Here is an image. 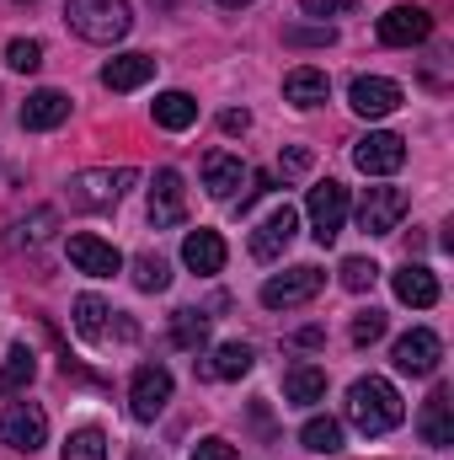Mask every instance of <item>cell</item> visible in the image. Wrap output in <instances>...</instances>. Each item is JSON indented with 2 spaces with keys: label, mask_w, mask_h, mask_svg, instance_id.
Returning <instances> with one entry per match:
<instances>
[{
  "label": "cell",
  "mask_w": 454,
  "mask_h": 460,
  "mask_svg": "<svg viewBox=\"0 0 454 460\" xmlns=\"http://www.w3.org/2000/svg\"><path fill=\"white\" fill-rule=\"evenodd\" d=\"M171 338H177V348L198 353V348L209 343V316H198V311H177V322H171Z\"/></svg>",
  "instance_id": "obj_29"
},
{
  "label": "cell",
  "mask_w": 454,
  "mask_h": 460,
  "mask_svg": "<svg viewBox=\"0 0 454 460\" xmlns=\"http://www.w3.org/2000/svg\"><path fill=\"white\" fill-rule=\"evenodd\" d=\"M321 284H327V273H321L316 262H300V268L273 273V279L262 284V305H267V311H294V305L316 300V295H321Z\"/></svg>",
  "instance_id": "obj_4"
},
{
  "label": "cell",
  "mask_w": 454,
  "mask_h": 460,
  "mask_svg": "<svg viewBox=\"0 0 454 460\" xmlns=\"http://www.w3.org/2000/svg\"><path fill=\"white\" fill-rule=\"evenodd\" d=\"M305 215H310V235H316L321 246H332L342 235V226H347V188H342L337 177L316 182L310 199H305Z\"/></svg>",
  "instance_id": "obj_5"
},
{
  "label": "cell",
  "mask_w": 454,
  "mask_h": 460,
  "mask_svg": "<svg viewBox=\"0 0 454 460\" xmlns=\"http://www.w3.org/2000/svg\"><path fill=\"white\" fill-rule=\"evenodd\" d=\"M182 215H188V193H182V177L166 166V172H155V182H150V226L155 230L182 226Z\"/></svg>",
  "instance_id": "obj_16"
},
{
  "label": "cell",
  "mask_w": 454,
  "mask_h": 460,
  "mask_svg": "<svg viewBox=\"0 0 454 460\" xmlns=\"http://www.w3.org/2000/svg\"><path fill=\"white\" fill-rule=\"evenodd\" d=\"M220 128H225V134H246V128H251V113H246V108H230V113H220Z\"/></svg>",
  "instance_id": "obj_39"
},
{
  "label": "cell",
  "mask_w": 454,
  "mask_h": 460,
  "mask_svg": "<svg viewBox=\"0 0 454 460\" xmlns=\"http://www.w3.org/2000/svg\"><path fill=\"white\" fill-rule=\"evenodd\" d=\"M171 284V268H166V257H134V289H144V295H161Z\"/></svg>",
  "instance_id": "obj_30"
},
{
  "label": "cell",
  "mask_w": 454,
  "mask_h": 460,
  "mask_svg": "<svg viewBox=\"0 0 454 460\" xmlns=\"http://www.w3.org/2000/svg\"><path fill=\"white\" fill-rule=\"evenodd\" d=\"M278 166H284V172H305V166H310V150H284Z\"/></svg>",
  "instance_id": "obj_40"
},
{
  "label": "cell",
  "mask_w": 454,
  "mask_h": 460,
  "mask_svg": "<svg viewBox=\"0 0 454 460\" xmlns=\"http://www.w3.org/2000/svg\"><path fill=\"white\" fill-rule=\"evenodd\" d=\"M70 262L81 268V273H92V279H113L123 273V252H118L113 241H102V235H70Z\"/></svg>",
  "instance_id": "obj_14"
},
{
  "label": "cell",
  "mask_w": 454,
  "mask_h": 460,
  "mask_svg": "<svg viewBox=\"0 0 454 460\" xmlns=\"http://www.w3.org/2000/svg\"><path fill=\"white\" fill-rule=\"evenodd\" d=\"M0 439H5L11 450H22V456L43 450V445H48V412H43L38 402H5V412H0Z\"/></svg>",
  "instance_id": "obj_6"
},
{
  "label": "cell",
  "mask_w": 454,
  "mask_h": 460,
  "mask_svg": "<svg viewBox=\"0 0 454 460\" xmlns=\"http://www.w3.org/2000/svg\"><path fill=\"white\" fill-rule=\"evenodd\" d=\"M193 460H235V450H230L225 439H198L193 445Z\"/></svg>",
  "instance_id": "obj_37"
},
{
  "label": "cell",
  "mask_w": 454,
  "mask_h": 460,
  "mask_svg": "<svg viewBox=\"0 0 454 460\" xmlns=\"http://www.w3.org/2000/svg\"><path fill=\"white\" fill-rule=\"evenodd\" d=\"M220 5H246V0H220Z\"/></svg>",
  "instance_id": "obj_41"
},
{
  "label": "cell",
  "mask_w": 454,
  "mask_h": 460,
  "mask_svg": "<svg viewBox=\"0 0 454 460\" xmlns=\"http://www.w3.org/2000/svg\"><path fill=\"white\" fill-rule=\"evenodd\" d=\"M75 332L86 338V343H108V338H123V343H134L139 338V327L134 322H123L108 300H97V295H81L75 300Z\"/></svg>",
  "instance_id": "obj_7"
},
{
  "label": "cell",
  "mask_w": 454,
  "mask_h": 460,
  "mask_svg": "<svg viewBox=\"0 0 454 460\" xmlns=\"http://www.w3.org/2000/svg\"><path fill=\"white\" fill-rule=\"evenodd\" d=\"M417 429H423V439H428L433 450H450V445H454V391H450V385H439V391L423 402Z\"/></svg>",
  "instance_id": "obj_17"
},
{
  "label": "cell",
  "mask_w": 454,
  "mask_h": 460,
  "mask_svg": "<svg viewBox=\"0 0 454 460\" xmlns=\"http://www.w3.org/2000/svg\"><path fill=\"white\" fill-rule=\"evenodd\" d=\"M300 5H305L310 16H347L358 0H300Z\"/></svg>",
  "instance_id": "obj_36"
},
{
  "label": "cell",
  "mask_w": 454,
  "mask_h": 460,
  "mask_svg": "<svg viewBox=\"0 0 454 460\" xmlns=\"http://www.w3.org/2000/svg\"><path fill=\"white\" fill-rule=\"evenodd\" d=\"M246 369H251V348L246 343H220L204 364V375H214V380H240Z\"/></svg>",
  "instance_id": "obj_26"
},
{
  "label": "cell",
  "mask_w": 454,
  "mask_h": 460,
  "mask_svg": "<svg viewBox=\"0 0 454 460\" xmlns=\"http://www.w3.org/2000/svg\"><path fill=\"white\" fill-rule=\"evenodd\" d=\"M240 182H251V172L240 166V155H230V150H209V155H204V188H209L214 199H235Z\"/></svg>",
  "instance_id": "obj_19"
},
{
  "label": "cell",
  "mask_w": 454,
  "mask_h": 460,
  "mask_svg": "<svg viewBox=\"0 0 454 460\" xmlns=\"http://www.w3.org/2000/svg\"><path fill=\"white\" fill-rule=\"evenodd\" d=\"M428 32H433V16H428L423 5H390V11L380 16V43H385V49L428 43Z\"/></svg>",
  "instance_id": "obj_11"
},
{
  "label": "cell",
  "mask_w": 454,
  "mask_h": 460,
  "mask_svg": "<svg viewBox=\"0 0 454 460\" xmlns=\"http://www.w3.org/2000/svg\"><path fill=\"white\" fill-rule=\"evenodd\" d=\"M374 279H380V262L374 257H347L342 262V289L363 295V289H374Z\"/></svg>",
  "instance_id": "obj_32"
},
{
  "label": "cell",
  "mask_w": 454,
  "mask_h": 460,
  "mask_svg": "<svg viewBox=\"0 0 454 460\" xmlns=\"http://www.w3.org/2000/svg\"><path fill=\"white\" fill-rule=\"evenodd\" d=\"M342 407H347V423H353L363 439H380V434H390V429L406 418V407H401V391H396L390 380H380V375H363V380H353Z\"/></svg>",
  "instance_id": "obj_1"
},
{
  "label": "cell",
  "mask_w": 454,
  "mask_h": 460,
  "mask_svg": "<svg viewBox=\"0 0 454 460\" xmlns=\"http://www.w3.org/2000/svg\"><path fill=\"white\" fill-rule=\"evenodd\" d=\"M16 118H22V128H59V123L70 118V97L43 86V92H32V97L22 102V113Z\"/></svg>",
  "instance_id": "obj_23"
},
{
  "label": "cell",
  "mask_w": 454,
  "mask_h": 460,
  "mask_svg": "<svg viewBox=\"0 0 454 460\" xmlns=\"http://www.w3.org/2000/svg\"><path fill=\"white\" fill-rule=\"evenodd\" d=\"M300 445L316 450V456H337L342 450V423L337 418H310V423L300 429Z\"/></svg>",
  "instance_id": "obj_28"
},
{
  "label": "cell",
  "mask_w": 454,
  "mask_h": 460,
  "mask_svg": "<svg viewBox=\"0 0 454 460\" xmlns=\"http://www.w3.org/2000/svg\"><path fill=\"white\" fill-rule=\"evenodd\" d=\"M48 230H54V209H38L32 220H22V235L16 241H32L38 246V241H48Z\"/></svg>",
  "instance_id": "obj_35"
},
{
  "label": "cell",
  "mask_w": 454,
  "mask_h": 460,
  "mask_svg": "<svg viewBox=\"0 0 454 460\" xmlns=\"http://www.w3.org/2000/svg\"><path fill=\"white\" fill-rule=\"evenodd\" d=\"M353 166L363 172V177H390V172H401L406 166V139L401 134H363L358 145H353Z\"/></svg>",
  "instance_id": "obj_8"
},
{
  "label": "cell",
  "mask_w": 454,
  "mask_h": 460,
  "mask_svg": "<svg viewBox=\"0 0 454 460\" xmlns=\"http://www.w3.org/2000/svg\"><path fill=\"white\" fill-rule=\"evenodd\" d=\"M385 338V311H363V316H353V343L369 348Z\"/></svg>",
  "instance_id": "obj_34"
},
{
  "label": "cell",
  "mask_w": 454,
  "mask_h": 460,
  "mask_svg": "<svg viewBox=\"0 0 454 460\" xmlns=\"http://www.w3.org/2000/svg\"><path fill=\"white\" fill-rule=\"evenodd\" d=\"M390 358H396V369H401V375H433V369H439V358H444V343H439V332L412 327L406 338H396Z\"/></svg>",
  "instance_id": "obj_12"
},
{
  "label": "cell",
  "mask_w": 454,
  "mask_h": 460,
  "mask_svg": "<svg viewBox=\"0 0 454 460\" xmlns=\"http://www.w3.org/2000/svg\"><path fill=\"white\" fill-rule=\"evenodd\" d=\"M161 5H171V0H161Z\"/></svg>",
  "instance_id": "obj_42"
},
{
  "label": "cell",
  "mask_w": 454,
  "mask_h": 460,
  "mask_svg": "<svg viewBox=\"0 0 454 460\" xmlns=\"http://www.w3.org/2000/svg\"><path fill=\"white\" fill-rule=\"evenodd\" d=\"M150 113H155V123H161V128L182 134V128H193V123H198V102H193L188 92H161Z\"/></svg>",
  "instance_id": "obj_25"
},
{
  "label": "cell",
  "mask_w": 454,
  "mask_h": 460,
  "mask_svg": "<svg viewBox=\"0 0 454 460\" xmlns=\"http://www.w3.org/2000/svg\"><path fill=\"white\" fill-rule=\"evenodd\" d=\"M166 402H171V369L166 364H144L134 375V385H128V412L139 423H155L166 412Z\"/></svg>",
  "instance_id": "obj_9"
},
{
  "label": "cell",
  "mask_w": 454,
  "mask_h": 460,
  "mask_svg": "<svg viewBox=\"0 0 454 460\" xmlns=\"http://www.w3.org/2000/svg\"><path fill=\"white\" fill-rule=\"evenodd\" d=\"M150 75H155V59L150 54H118V59L102 65V86L108 92H139Z\"/></svg>",
  "instance_id": "obj_22"
},
{
  "label": "cell",
  "mask_w": 454,
  "mask_h": 460,
  "mask_svg": "<svg viewBox=\"0 0 454 460\" xmlns=\"http://www.w3.org/2000/svg\"><path fill=\"white\" fill-rule=\"evenodd\" d=\"M332 97V81H327V70H310V65H300V70H289L284 75V102H294V108H321Z\"/></svg>",
  "instance_id": "obj_21"
},
{
  "label": "cell",
  "mask_w": 454,
  "mask_h": 460,
  "mask_svg": "<svg viewBox=\"0 0 454 460\" xmlns=\"http://www.w3.org/2000/svg\"><path fill=\"white\" fill-rule=\"evenodd\" d=\"M32 375H38L32 353H27V348H11V353H5V364H0V396L27 391V385H32Z\"/></svg>",
  "instance_id": "obj_27"
},
{
  "label": "cell",
  "mask_w": 454,
  "mask_h": 460,
  "mask_svg": "<svg viewBox=\"0 0 454 460\" xmlns=\"http://www.w3.org/2000/svg\"><path fill=\"white\" fill-rule=\"evenodd\" d=\"M65 22L86 38V43H118L134 27L128 0H65Z\"/></svg>",
  "instance_id": "obj_2"
},
{
  "label": "cell",
  "mask_w": 454,
  "mask_h": 460,
  "mask_svg": "<svg viewBox=\"0 0 454 460\" xmlns=\"http://www.w3.org/2000/svg\"><path fill=\"white\" fill-rule=\"evenodd\" d=\"M284 396H289L294 407L321 402V396H327V369H316V364H294V369L284 375Z\"/></svg>",
  "instance_id": "obj_24"
},
{
  "label": "cell",
  "mask_w": 454,
  "mask_h": 460,
  "mask_svg": "<svg viewBox=\"0 0 454 460\" xmlns=\"http://www.w3.org/2000/svg\"><path fill=\"white\" fill-rule=\"evenodd\" d=\"M390 284H396V300H401V305H417V311L439 305V279H433V268H423V262H401Z\"/></svg>",
  "instance_id": "obj_18"
},
{
  "label": "cell",
  "mask_w": 454,
  "mask_h": 460,
  "mask_svg": "<svg viewBox=\"0 0 454 460\" xmlns=\"http://www.w3.org/2000/svg\"><path fill=\"white\" fill-rule=\"evenodd\" d=\"M5 65L22 70V75H32V70L43 65V43H32V38H11V43H5Z\"/></svg>",
  "instance_id": "obj_33"
},
{
  "label": "cell",
  "mask_w": 454,
  "mask_h": 460,
  "mask_svg": "<svg viewBox=\"0 0 454 460\" xmlns=\"http://www.w3.org/2000/svg\"><path fill=\"white\" fill-rule=\"evenodd\" d=\"M65 460H108L102 429H75V434L65 439Z\"/></svg>",
  "instance_id": "obj_31"
},
{
  "label": "cell",
  "mask_w": 454,
  "mask_h": 460,
  "mask_svg": "<svg viewBox=\"0 0 454 460\" xmlns=\"http://www.w3.org/2000/svg\"><path fill=\"white\" fill-rule=\"evenodd\" d=\"M225 235H220V230H188V241H182V262H188V268H193V273H220V268H225Z\"/></svg>",
  "instance_id": "obj_20"
},
{
  "label": "cell",
  "mask_w": 454,
  "mask_h": 460,
  "mask_svg": "<svg viewBox=\"0 0 454 460\" xmlns=\"http://www.w3.org/2000/svg\"><path fill=\"white\" fill-rule=\"evenodd\" d=\"M406 204L412 199L401 188H363V199H358V230L363 235H390V230L401 226Z\"/></svg>",
  "instance_id": "obj_10"
},
{
  "label": "cell",
  "mask_w": 454,
  "mask_h": 460,
  "mask_svg": "<svg viewBox=\"0 0 454 460\" xmlns=\"http://www.w3.org/2000/svg\"><path fill=\"white\" fill-rule=\"evenodd\" d=\"M289 43H337V32L332 27H294V32H284Z\"/></svg>",
  "instance_id": "obj_38"
},
{
  "label": "cell",
  "mask_w": 454,
  "mask_h": 460,
  "mask_svg": "<svg viewBox=\"0 0 454 460\" xmlns=\"http://www.w3.org/2000/svg\"><path fill=\"white\" fill-rule=\"evenodd\" d=\"M134 182H139L134 166H118V172H75L70 177V204L75 209H113Z\"/></svg>",
  "instance_id": "obj_3"
},
{
  "label": "cell",
  "mask_w": 454,
  "mask_h": 460,
  "mask_svg": "<svg viewBox=\"0 0 454 460\" xmlns=\"http://www.w3.org/2000/svg\"><path fill=\"white\" fill-rule=\"evenodd\" d=\"M347 102H353L358 118H390L396 108H401V86L385 81V75H358L353 92H347Z\"/></svg>",
  "instance_id": "obj_15"
},
{
  "label": "cell",
  "mask_w": 454,
  "mask_h": 460,
  "mask_svg": "<svg viewBox=\"0 0 454 460\" xmlns=\"http://www.w3.org/2000/svg\"><path fill=\"white\" fill-rule=\"evenodd\" d=\"M294 230H300V215L289 209V204H278L262 226L251 230V257L257 262H273V257H284L289 252V241H294Z\"/></svg>",
  "instance_id": "obj_13"
}]
</instances>
